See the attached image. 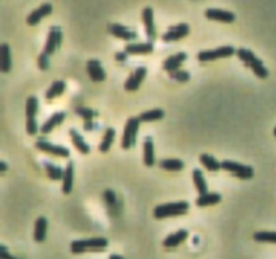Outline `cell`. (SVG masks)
I'll return each instance as SVG.
<instances>
[{
	"mask_svg": "<svg viewBox=\"0 0 276 259\" xmlns=\"http://www.w3.org/2000/svg\"><path fill=\"white\" fill-rule=\"evenodd\" d=\"M170 77L174 79V80L179 81V82H186V81L190 80V73L187 70L177 69L174 72H170Z\"/></svg>",
	"mask_w": 276,
	"mask_h": 259,
	"instance_id": "cell-37",
	"label": "cell"
},
{
	"mask_svg": "<svg viewBox=\"0 0 276 259\" xmlns=\"http://www.w3.org/2000/svg\"><path fill=\"white\" fill-rule=\"evenodd\" d=\"M127 56H128V54H127L126 52H117L116 53L115 58L117 60V61H120V62H124V61L127 60Z\"/></svg>",
	"mask_w": 276,
	"mask_h": 259,
	"instance_id": "cell-40",
	"label": "cell"
},
{
	"mask_svg": "<svg viewBox=\"0 0 276 259\" xmlns=\"http://www.w3.org/2000/svg\"><path fill=\"white\" fill-rule=\"evenodd\" d=\"M11 49L8 43H1L0 46V72L8 73L11 70Z\"/></svg>",
	"mask_w": 276,
	"mask_h": 259,
	"instance_id": "cell-22",
	"label": "cell"
},
{
	"mask_svg": "<svg viewBox=\"0 0 276 259\" xmlns=\"http://www.w3.org/2000/svg\"><path fill=\"white\" fill-rule=\"evenodd\" d=\"M237 57L240 58L241 61L245 62L247 66H249L253 70V73L258 76L259 79H267L268 77V69L264 66L263 61L260 60L252 50L245 49V47H240L237 49Z\"/></svg>",
	"mask_w": 276,
	"mask_h": 259,
	"instance_id": "cell-1",
	"label": "cell"
},
{
	"mask_svg": "<svg viewBox=\"0 0 276 259\" xmlns=\"http://www.w3.org/2000/svg\"><path fill=\"white\" fill-rule=\"evenodd\" d=\"M107 246H108V239L97 236V238L74 240L70 244V250L73 254H82L85 251H104Z\"/></svg>",
	"mask_w": 276,
	"mask_h": 259,
	"instance_id": "cell-3",
	"label": "cell"
},
{
	"mask_svg": "<svg viewBox=\"0 0 276 259\" xmlns=\"http://www.w3.org/2000/svg\"><path fill=\"white\" fill-rule=\"evenodd\" d=\"M236 49L230 45H225V46H220L217 49H210V50H201L197 54L198 61L201 62H206V61H213L217 58H226L236 54Z\"/></svg>",
	"mask_w": 276,
	"mask_h": 259,
	"instance_id": "cell-7",
	"label": "cell"
},
{
	"mask_svg": "<svg viewBox=\"0 0 276 259\" xmlns=\"http://www.w3.org/2000/svg\"><path fill=\"white\" fill-rule=\"evenodd\" d=\"M221 169L232 173L233 176H236L237 179H251L253 177V174H255V170H253L252 166L242 165L240 162L230 161V159L221 161Z\"/></svg>",
	"mask_w": 276,
	"mask_h": 259,
	"instance_id": "cell-5",
	"label": "cell"
},
{
	"mask_svg": "<svg viewBox=\"0 0 276 259\" xmlns=\"http://www.w3.org/2000/svg\"><path fill=\"white\" fill-rule=\"evenodd\" d=\"M154 50L152 40L147 42H135V43H127L124 52L127 54H148Z\"/></svg>",
	"mask_w": 276,
	"mask_h": 259,
	"instance_id": "cell-17",
	"label": "cell"
},
{
	"mask_svg": "<svg viewBox=\"0 0 276 259\" xmlns=\"http://www.w3.org/2000/svg\"><path fill=\"white\" fill-rule=\"evenodd\" d=\"M8 166H7V163L4 161H0V173H6Z\"/></svg>",
	"mask_w": 276,
	"mask_h": 259,
	"instance_id": "cell-42",
	"label": "cell"
},
{
	"mask_svg": "<svg viewBox=\"0 0 276 259\" xmlns=\"http://www.w3.org/2000/svg\"><path fill=\"white\" fill-rule=\"evenodd\" d=\"M205 17L214 20H220V22H226V23H232L236 19L235 12L222 10V8H207L205 11Z\"/></svg>",
	"mask_w": 276,
	"mask_h": 259,
	"instance_id": "cell-15",
	"label": "cell"
},
{
	"mask_svg": "<svg viewBox=\"0 0 276 259\" xmlns=\"http://www.w3.org/2000/svg\"><path fill=\"white\" fill-rule=\"evenodd\" d=\"M146 76H147V68H146V66H139V68H136L131 75L128 76V79H127L126 82H124L126 91H128V92L136 91L139 86H140V84H142V81L146 79Z\"/></svg>",
	"mask_w": 276,
	"mask_h": 259,
	"instance_id": "cell-10",
	"label": "cell"
},
{
	"mask_svg": "<svg viewBox=\"0 0 276 259\" xmlns=\"http://www.w3.org/2000/svg\"><path fill=\"white\" fill-rule=\"evenodd\" d=\"M65 112L62 111H59V112H54L49 119H47L42 126H40L39 131L42 133V135H47V134H50L55 128L57 126H59L63 120H65Z\"/></svg>",
	"mask_w": 276,
	"mask_h": 259,
	"instance_id": "cell-18",
	"label": "cell"
},
{
	"mask_svg": "<svg viewBox=\"0 0 276 259\" xmlns=\"http://www.w3.org/2000/svg\"><path fill=\"white\" fill-rule=\"evenodd\" d=\"M191 176H193V182H194V186H196V189L198 190V193H200V195L207 193V184L206 179L203 177V173H202L200 169H193Z\"/></svg>",
	"mask_w": 276,
	"mask_h": 259,
	"instance_id": "cell-27",
	"label": "cell"
},
{
	"mask_svg": "<svg viewBox=\"0 0 276 259\" xmlns=\"http://www.w3.org/2000/svg\"><path fill=\"white\" fill-rule=\"evenodd\" d=\"M274 135H275V137H276V127H275V128H274Z\"/></svg>",
	"mask_w": 276,
	"mask_h": 259,
	"instance_id": "cell-44",
	"label": "cell"
},
{
	"mask_svg": "<svg viewBox=\"0 0 276 259\" xmlns=\"http://www.w3.org/2000/svg\"><path fill=\"white\" fill-rule=\"evenodd\" d=\"M47 234V219L45 216H39L35 220V228H34V239L35 242L42 243L45 242Z\"/></svg>",
	"mask_w": 276,
	"mask_h": 259,
	"instance_id": "cell-25",
	"label": "cell"
},
{
	"mask_svg": "<svg viewBox=\"0 0 276 259\" xmlns=\"http://www.w3.org/2000/svg\"><path fill=\"white\" fill-rule=\"evenodd\" d=\"M61 42H62V30L59 26H52L49 30V35H47L46 45L43 47V53L50 57L52 54L55 53L57 49H59Z\"/></svg>",
	"mask_w": 276,
	"mask_h": 259,
	"instance_id": "cell-9",
	"label": "cell"
},
{
	"mask_svg": "<svg viewBox=\"0 0 276 259\" xmlns=\"http://www.w3.org/2000/svg\"><path fill=\"white\" fill-rule=\"evenodd\" d=\"M187 236H189V232L187 230H184V228H181L178 230L177 232H174V234H170V235L167 236L166 239L163 240V247L166 248H174L179 246L181 243L184 242L186 239H187Z\"/></svg>",
	"mask_w": 276,
	"mask_h": 259,
	"instance_id": "cell-20",
	"label": "cell"
},
{
	"mask_svg": "<svg viewBox=\"0 0 276 259\" xmlns=\"http://www.w3.org/2000/svg\"><path fill=\"white\" fill-rule=\"evenodd\" d=\"M139 126H140V120L136 116H131L126 123L124 127V134H123V139H121V147L123 149H131L132 146L136 143V137L139 133Z\"/></svg>",
	"mask_w": 276,
	"mask_h": 259,
	"instance_id": "cell-4",
	"label": "cell"
},
{
	"mask_svg": "<svg viewBox=\"0 0 276 259\" xmlns=\"http://www.w3.org/2000/svg\"><path fill=\"white\" fill-rule=\"evenodd\" d=\"M221 201V195L216 192H207L205 195H200L197 197L196 204L198 207H209Z\"/></svg>",
	"mask_w": 276,
	"mask_h": 259,
	"instance_id": "cell-26",
	"label": "cell"
},
{
	"mask_svg": "<svg viewBox=\"0 0 276 259\" xmlns=\"http://www.w3.org/2000/svg\"><path fill=\"white\" fill-rule=\"evenodd\" d=\"M115 137H116L115 128H112V127L107 128V130H105V134H104L103 137V140H101V143L98 146V150H100L101 153H107V151L110 149L112 143H113Z\"/></svg>",
	"mask_w": 276,
	"mask_h": 259,
	"instance_id": "cell-31",
	"label": "cell"
},
{
	"mask_svg": "<svg viewBox=\"0 0 276 259\" xmlns=\"http://www.w3.org/2000/svg\"><path fill=\"white\" fill-rule=\"evenodd\" d=\"M110 259H124L121 255H117V254H112V255H110Z\"/></svg>",
	"mask_w": 276,
	"mask_h": 259,
	"instance_id": "cell-43",
	"label": "cell"
},
{
	"mask_svg": "<svg viewBox=\"0 0 276 259\" xmlns=\"http://www.w3.org/2000/svg\"><path fill=\"white\" fill-rule=\"evenodd\" d=\"M38 66L40 70H46L49 68V56L42 52L38 57Z\"/></svg>",
	"mask_w": 276,
	"mask_h": 259,
	"instance_id": "cell-38",
	"label": "cell"
},
{
	"mask_svg": "<svg viewBox=\"0 0 276 259\" xmlns=\"http://www.w3.org/2000/svg\"><path fill=\"white\" fill-rule=\"evenodd\" d=\"M73 179H74V163L70 161L63 170L62 192L65 195H69L73 189Z\"/></svg>",
	"mask_w": 276,
	"mask_h": 259,
	"instance_id": "cell-21",
	"label": "cell"
},
{
	"mask_svg": "<svg viewBox=\"0 0 276 259\" xmlns=\"http://www.w3.org/2000/svg\"><path fill=\"white\" fill-rule=\"evenodd\" d=\"M43 167H45V170H46L47 176H49L52 179H54V181H58V179H63L62 167L57 166V165H54V163H52V162L49 161L43 162Z\"/></svg>",
	"mask_w": 276,
	"mask_h": 259,
	"instance_id": "cell-33",
	"label": "cell"
},
{
	"mask_svg": "<svg viewBox=\"0 0 276 259\" xmlns=\"http://www.w3.org/2000/svg\"><path fill=\"white\" fill-rule=\"evenodd\" d=\"M108 30L112 35H115L117 38L124 40H133L138 38V33L135 30L129 29L127 26H123V24L119 23H110L108 24Z\"/></svg>",
	"mask_w": 276,
	"mask_h": 259,
	"instance_id": "cell-13",
	"label": "cell"
},
{
	"mask_svg": "<svg viewBox=\"0 0 276 259\" xmlns=\"http://www.w3.org/2000/svg\"><path fill=\"white\" fill-rule=\"evenodd\" d=\"M69 134H70V137H72L73 146H74L75 149L78 150L80 153H82V154H89V153H91V146L85 142V139L82 138V135H81L77 130H74V128H70Z\"/></svg>",
	"mask_w": 276,
	"mask_h": 259,
	"instance_id": "cell-23",
	"label": "cell"
},
{
	"mask_svg": "<svg viewBox=\"0 0 276 259\" xmlns=\"http://www.w3.org/2000/svg\"><path fill=\"white\" fill-rule=\"evenodd\" d=\"M65 89H66V84H65V81H62V80L54 81L52 85H50V88L47 89L46 99L47 100H53L54 98H58V96H61V95L65 92Z\"/></svg>",
	"mask_w": 276,
	"mask_h": 259,
	"instance_id": "cell-30",
	"label": "cell"
},
{
	"mask_svg": "<svg viewBox=\"0 0 276 259\" xmlns=\"http://www.w3.org/2000/svg\"><path fill=\"white\" fill-rule=\"evenodd\" d=\"M253 239L256 242L276 243V231H258L253 234Z\"/></svg>",
	"mask_w": 276,
	"mask_h": 259,
	"instance_id": "cell-34",
	"label": "cell"
},
{
	"mask_svg": "<svg viewBox=\"0 0 276 259\" xmlns=\"http://www.w3.org/2000/svg\"><path fill=\"white\" fill-rule=\"evenodd\" d=\"M103 196L105 202H107V207L110 208V212H113L112 209L116 208V205H117V196H116V193L112 189H105L104 190Z\"/></svg>",
	"mask_w": 276,
	"mask_h": 259,
	"instance_id": "cell-35",
	"label": "cell"
},
{
	"mask_svg": "<svg viewBox=\"0 0 276 259\" xmlns=\"http://www.w3.org/2000/svg\"><path fill=\"white\" fill-rule=\"evenodd\" d=\"M144 157L143 161L146 166H154L155 163V153H154V142L151 137H146L143 143Z\"/></svg>",
	"mask_w": 276,
	"mask_h": 259,
	"instance_id": "cell-24",
	"label": "cell"
},
{
	"mask_svg": "<svg viewBox=\"0 0 276 259\" xmlns=\"http://www.w3.org/2000/svg\"><path fill=\"white\" fill-rule=\"evenodd\" d=\"M190 27L187 23H179L175 26L168 27L166 33L162 34V40L165 42H173V40H178L184 38L186 35H189Z\"/></svg>",
	"mask_w": 276,
	"mask_h": 259,
	"instance_id": "cell-11",
	"label": "cell"
},
{
	"mask_svg": "<svg viewBox=\"0 0 276 259\" xmlns=\"http://www.w3.org/2000/svg\"><path fill=\"white\" fill-rule=\"evenodd\" d=\"M52 12H53L52 3H42L38 8H35V10H33V11L30 12L29 15H27L26 22H27L29 26H35V24L39 23L42 18L50 15Z\"/></svg>",
	"mask_w": 276,
	"mask_h": 259,
	"instance_id": "cell-12",
	"label": "cell"
},
{
	"mask_svg": "<svg viewBox=\"0 0 276 259\" xmlns=\"http://www.w3.org/2000/svg\"><path fill=\"white\" fill-rule=\"evenodd\" d=\"M159 167L168 170V172H179L184 167V163L179 158H166L159 162Z\"/></svg>",
	"mask_w": 276,
	"mask_h": 259,
	"instance_id": "cell-28",
	"label": "cell"
},
{
	"mask_svg": "<svg viewBox=\"0 0 276 259\" xmlns=\"http://www.w3.org/2000/svg\"><path fill=\"white\" fill-rule=\"evenodd\" d=\"M163 116H165V111L162 108H154V110L144 111L138 118L140 121H156L161 120Z\"/></svg>",
	"mask_w": 276,
	"mask_h": 259,
	"instance_id": "cell-32",
	"label": "cell"
},
{
	"mask_svg": "<svg viewBox=\"0 0 276 259\" xmlns=\"http://www.w3.org/2000/svg\"><path fill=\"white\" fill-rule=\"evenodd\" d=\"M93 128H94L93 120H84V130L85 131H92Z\"/></svg>",
	"mask_w": 276,
	"mask_h": 259,
	"instance_id": "cell-41",
	"label": "cell"
},
{
	"mask_svg": "<svg viewBox=\"0 0 276 259\" xmlns=\"http://www.w3.org/2000/svg\"><path fill=\"white\" fill-rule=\"evenodd\" d=\"M74 111L77 115L84 118V120H93L94 116H98L97 111L92 110V108H87V107H77Z\"/></svg>",
	"mask_w": 276,
	"mask_h": 259,
	"instance_id": "cell-36",
	"label": "cell"
},
{
	"mask_svg": "<svg viewBox=\"0 0 276 259\" xmlns=\"http://www.w3.org/2000/svg\"><path fill=\"white\" fill-rule=\"evenodd\" d=\"M37 114H38V99L35 96H29L26 100V116H27L26 130L29 135H35L39 130L37 119H35Z\"/></svg>",
	"mask_w": 276,
	"mask_h": 259,
	"instance_id": "cell-6",
	"label": "cell"
},
{
	"mask_svg": "<svg viewBox=\"0 0 276 259\" xmlns=\"http://www.w3.org/2000/svg\"><path fill=\"white\" fill-rule=\"evenodd\" d=\"M142 18H143L144 27H146V33L148 40H154L156 38V30L155 23H154V10L151 7H144L142 11Z\"/></svg>",
	"mask_w": 276,
	"mask_h": 259,
	"instance_id": "cell-16",
	"label": "cell"
},
{
	"mask_svg": "<svg viewBox=\"0 0 276 259\" xmlns=\"http://www.w3.org/2000/svg\"><path fill=\"white\" fill-rule=\"evenodd\" d=\"M0 259H17L15 257H12L11 254L7 251L6 246H0Z\"/></svg>",
	"mask_w": 276,
	"mask_h": 259,
	"instance_id": "cell-39",
	"label": "cell"
},
{
	"mask_svg": "<svg viewBox=\"0 0 276 259\" xmlns=\"http://www.w3.org/2000/svg\"><path fill=\"white\" fill-rule=\"evenodd\" d=\"M190 204L187 201H177V202H166L161 204L154 208V218L155 219H166V218H173V216H181L187 213Z\"/></svg>",
	"mask_w": 276,
	"mask_h": 259,
	"instance_id": "cell-2",
	"label": "cell"
},
{
	"mask_svg": "<svg viewBox=\"0 0 276 259\" xmlns=\"http://www.w3.org/2000/svg\"><path fill=\"white\" fill-rule=\"evenodd\" d=\"M87 72L89 77H91V80L94 81V82H101V81L105 80V70L103 69V66H101V62L96 60V58H91V60H88L87 62Z\"/></svg>",
	"mask_w": 276,
	"mask_h": 259,
	"instance_id": "cell-14",
	"label": "cell"
},
{
	"mask_svg": "<svg viewBox=\"0 0 276 259\" xmlns=\"http://www.w3.org/2000/svg\"><path fill=\"white\" fill-rule=\"evenodd\" d=\"M35 147L46 154H50V156L54 157H62V158H68L70 156L69 149L63 147V146H59V144H53L52 142H49L46 139L43 138H38L37 142H35Z\"/></svg>",
	"mask_w": 276,
	"mask_h": 259,
	"instance_id": "cell-8",
	"label": "cell"
},
{
	"mask_svg": "<svg viewBox=\"0 0 276 259\" xmlns=\"http://www.w3.org/2000/svg\"><path fill=\"white\" fill-rule=\"evenodd\" d=\"M187 58V54L184 52H179V53H175L173 56H170V57H167L165 61H163V69L166 70V72H174V70L179 69V66H181V63L184 62V60Z\"/></svg>",
	"mask_w": 276,
	"mask_h": 259,
	"instance_id": "cell-19",
	"label": "cell"
},
{
	"mask_svg": "<svg viewBox=\"0 0 276 259\" xmlns=\"http://www.w3.org/2000/svg\"><path fill=\"white\" fill-rule=\"evenodd\" d=\"M200 162L207 169L209 172H219L221 169V162L217 161L213 156L210 154H201L200 156Z\"/></svg>",
	"mask_w": 276,
	"mask_h": 259,
	"instance_id": "cell-29",
	"label": "cell"
}]
</instances>
